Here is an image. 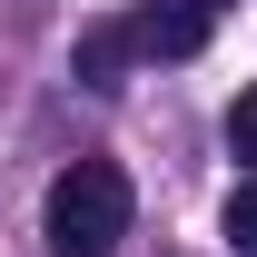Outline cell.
<instances>
[{
	"label": "cell",
	"instance_id": "7a4b0ae2",
	"mask_svg": "<svg viewBox=\"0 0 257 257\" xmlns=\"http://www.w3.org/2000/svg\"><path fill=\"white\" fill-rule=\"evenodd\" d=\"M208 20H218V10H198V0H159V10L128 20V40H139L149 60H198V50H208Z\"/></svg>",
	"mask_w": 257,
	"mask_h": 257
},
{
	"label": "cell",
	"instance_id": "3957f363",
	"mask_svg": "<svg viewBox=\"0 0 257 257\" xmlns=\"http://www.w3.org/2000/svg\"><path fill=\"white\" fill-rule=\"evenodd\" d=\"M128 60H139V40H128V30H89V40H79V79H89V89H119Z\"/></svg>",
	"mask_w": 257,
	"mask_h": 257
},
{
	"label": "cell",
	"instance_id": "5b68a950",
	"mask_svg": "<svg viewBox=\"0 0 257 257\" xmlns=\"http://www.w3.org/2000/svg\"><path fill=\"white\" fill-rule=\"evenodd\" d=\"M227 149L257 168V89H237V109H227Z\"/></svg>",
	"mask_w": 257,
	"mask_h": 257
},
{
	"label": "cell",
	"instance_id": "8992f818",
	"mask_svg": "<svg viewBox=\"0 0 257 257\" xmlns=\"http://www.w3.org/2000/svg\"><path fill=\"white\" fill-rule=\"evenodd\" d=\"M198 10H218V0H198Z\"/></svg>",
	"mask_w": 257,
	"mask_h": 257
},
{
	"label": "cell",
	"instance_id": "277c9868",
	"mask_svg": "<svg viewBox=\"0 0 257 257\" xmlns=\"http://www.w3.org/2000/svg\"><path fill=\"white\" fill-rule=\"evenodd\" d=\"M227 237H237V257H257V178L227 188Z\"/></svg>",
	"mask_w": 257,
	"mask_h": 257
},
{
	"label": "cell",
	"instance_id": "6da1fadb",
	"mask_svg": "<svg viewBox=\"0 0 257 257\" xmlns=\"http://www.w3.org/2000/svg\"><path fill=\"white\" fill-rule=\"evenodd\" d=\"M40 237L60 257H109L128 237V178L109 159H79V168H60L50 178V198H40Z\"/></svg>",
	"mask_w": 257,
	"mask_h": 257
}]
</instances>
